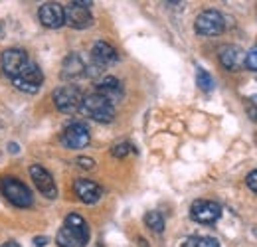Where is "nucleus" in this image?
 I'll use <instances>...</instances> for the list:
<instances>
[{
  "mask_svg": "<svg viewBox=\"0 0 257 247\" xmlns=\"http://www.w3.org/2000/svg\"><path fill=\"white\" fill-rule=\"evenodd\" d=\"M89 241V225L79 214H69L58 231V247H85Z\"/></svg>",
  "mask_w": 257,
  "mask_h": 247,
  "instance_id": "1",
  "label": "nucleus"
},
{
  "mask_svg": "<svg viewBox=\"0 0 257 247\" xmlns=\"http://www.w3.org/2000/svg\"><path fill=\"white\" fill-rule=\"evenodd\" d=\"M79 111L83 115H87L89 119L97 121V123H111L115 119V105L109 103L99 93L83 95V103H81V109Z\"/></svg>",
  "mask_w": 257,
  "mask_h": 247,
  "instance_id": "2",
  "label": "nucleus"
},
{
  "mask_svg": "<svg viewBox=\"0 0 257 247\" xmlns=\"http://www.w3.org/2000/svg\"><path fill=\"white\" fill-rule=\"evenodd\" d=\"M0 192L16 208H30L34 204V196L32 192H30V188L24 184V182H20L18 178L4 176L0 180Z\"/></svg>",
  "mask_w": 257,
  "mask_h": 247,
  "instance_id": "3",
  "label": "nucleus"
},
{
  "mask_svg": "<svg viewBox=\"0 0 257 247\" xmlns=\"http://www.w3.org/2000/svg\"><path fill=\"white\" fill-rule=\"evenodd\" d=\"M54 103L56 107L65 113V115H73L81 109V103H83V93L79 91L75 85H64V87H58L54 91Z\"/></svg>",
  "mask_w": 257,
  "mask_h": 247,
  "instance_id": "4",
  "label": "nucleus"
},
{
  "mask_svg": "<svg viewBox=\"0 0 257 247\" xmlns=\"http://www.w3.org/2000/svg\"><path fill=\"white\" fill-rule=\"evenodd\" d=\"M89 6H91V2H69L64 8L65 24L75 30L89 28L93 24V14H91Z\"/></svg>",
  "mask_w": 257,
  "mask_h": 247,
  "instance_id": "5",
  "label": "nucleus"
},
{
  "mask_svg": "<svg viewBox=\"0 0 257 247\" xmlns=\"http://www.w3.org/2000/svg\"><path fill=\"white\" fill-rule=\"evenodd\" d=\"M12 83L20 89V91L26 93H38L42 83H44V73L42 69L38 67V63H34L32 60L22 67V71L12 79Z\"/></svg>",
  "mask_w": 257,
  "mask_h": 247,
  "instance_id": "6",
  "label": "nucleus"
},
{
  "mask_svg": "<svg viewBox=\"0 0 257 247\" xmlns=\"http://www.w3.org/2000/svg\"><path fill=\"white\" fill-rule=\"evenodd\" d=\"M194 28L200 36H220L225 30V22L224 16L218 12V10H204L202 14H198L196 22H194Z\"/></svg>",
  "mask_w": 257,
  "mask_h": 247,
  "instance_id": "7",
  "label": "nucleus"
},
{
  "mask_svg": "<svg viewBox=\"0 0 257 247\" xmlns=\"http://www.w3.org/2000/svg\"><path fill=\"white\" fill-rule=\"evenodd\" d=\"M190 217L198 223L210 225L222 217V206L212 200H196L190 206Z\"/></svg>",
  "mask_w": 257,
  "mask_h": 247,
  "instance_id": "8",
  "label": "nucleus"
},
{
  "mask_svg": "<svg viewBox=\"0 0 257 247\" xmlns=\"http://www.w3.org/2000/svg\"><path fill=\"white\" fill-rule=\"evenodd\" d=\"M89 129L85 123L67 125L62 133V145L65 149H83L89 145Z\"/></svg>",
  "mask_w": 257,
  "mask_h": 247,
  "instance_id": "9",
  "label": "nucleus"
},
{
  "mask_svg": "<svg viewBox=\"0 0 257 247\" xmlns=\"http://www.w3.org/2000/svg\"><path fill=\"white\" fill-rule=\"evenodd\" d=\"M28 62H30L28 54H26L24 50H20V48H10V50H6V52L2 54V58H0L2 71H4L10 79H14Z\"/></svg>",
  "mask_w": 257,
  "mask_h": 247,
  "instance_id": "10",
  "label": "nucleus"
},
{
  "mask_svg": "<svg viewBox=\"0 0 257 247\" xmlns=\"http://www.w3.org/2000/svg\"><path fill=\"white\" fill-rule=\"evenodd\" d=\"M38 18L40 22L46 26V28H52V30H58L65 24V12L64 6L58 4V2H46L40 6L38 10Z\"/></svg>",
  "mask_w": 257,
  "mask_h": 247,
  "instance_id": "11",
  "label": "nucleus"
},
{
  "mask_svg": "<svg viewBox=\"0 0 257 247\" xmlns=\"http://www.w3.org/2000/svg\"><path fill=\"white\" fill-rule=\"evenodd\" d=\"M30 176H32L36 188H38L46 198H50V200L58 198V188H56V182H54L52 174H50L44 166H40V164H32V166H30Z\"/></svg>",
  "mask_w": 257,
  "mask_h": 247,
  "instance_id": "12",
  "label": "nucleus"
},
{
  "mask_svg": "<svg viewBox=\"0 0 257 247\" xmlns=\"http://www.w3.org/2000/svg\"><path fill=\"white\" fill-rule=\"evenodd\" d=\"M218 58H220V63L227 71H239L245 65V54H243V50L239 46H231L229 44V46L220 48Z\"/></svg>",
  "mask_w": 257,
  "mask_h": 247,
  "instance_id": "13",
  "label": "nucleus"
},
{
  "mask_svg": "<svg viewBox=\"0 0 257 247\" xmlns=\"http://www.w3.org/2000/svg\"><path fill=\"white\" fill-rule=\"evenodd\" d=\"M73 190L77 194V198L83 202V204H97L103 196V188L93 182V180H87V178H79L75 180Z\"/></svg>",
  "mask_w": 257,
  "mask_h": 247,
  "instance_id": "14",
  "label": "nucleus"
},
{
  "mask_svg": "<svg viewBox=\"0 0 257 247\" xmlns=\"http://www.w3.org/2000/svg\"><path fill=\"white\" fill-rule=\"evenodd\" d=\"M101 97H105L109 103H117V101H121L123 99V85H121V81L117 79V77H103L101 81H99V85H97V91Z\"/></svg>",
  "mask_w": 257,
  "mask_h": 247,
  "instance_id": "15",
  "label": "nucleus"
},
{
  "mask_svg": "<svg viewBox=\"0 0 257 247\" xmlns=\"http://www.w3.org/2000/svg\"><path fill=\"white\" fill-rule=\"evenodd\" d=\"M91 56H93V62H95L99 67H103V65H111V63H115L117 60H119L117 50H115L111 44L103 42V40H99V42L93 44Z\"/></svg>",
  "mask_w": 257,
  "mask_h": 247,
  "instance_id": "16",
  "label": "nucleus"
},
{
  "mask_svg": "<svg viewBox=\"0 0 257 247\" xmlns=\"http://www.w3.org/2000/svg\"><path fill=\"white\" fill-rule=\"evenodd\" d=\"M85 69H87V65H85L83 58L79 54H69L64 60V65H62V77L64 79H75L79 75H85Z\"/></svg>",
  "mask_w": 257,
  "mask_h": 247,
  "instance_id": "17",
  "label": "nucleus"
},
{
  "mask_svg": "<svg viewBox=\"0 0 257 247\" xmlns=\"http://www.w3.org/2000/svg\"><path fill=\"white\" fill-rule=\"evenodd\" d=\"M145 223H147V227H151L155 233H162V229H164V217H162V214L157 212V210H153V212H149V214L145 216Z\"/></svg>",
  "mask_w": 257,
  "mask_h": 247,
  "instance_id": "18",
  "label": "nucleus"
},
{
  "mask_svg": "<svg viewBox=\"0 0 257 247\" xmlns=\"http://www.w3.org/2000/svg\"><path fill=\"white\" fill-rule=\"evenodd\" d=\"M196 83H198V87L202 89V91H212L214 89V77L206 71V69H202V67H198V71H196Z\"/></svg>",
  "mask_w": 257,
  "mask_h": 247,
  "instance_id": "19",
  "label": "nucleus"
},
{
  "mask_svg": "<svg viewBox=\"0 0 257 247\" xmlns=\"http://www.w3.org/2000/svg\"><path fill=\"white\" fill-rule=\"evenodd\" d=\"M182 247H220V243L214 237H202V235H194L184 239Z\"/></svg>",
  "mask_w": 257,
  "mask_h": 247,
  "instance_id": "20",
  "label": "nucleus"
},
{
  "mask_svg": "<svg viewBox=\"0 0 257 247\" xmlns=\"http://www.w3.org/2000/svg\"><path fill=\"white\" fill-rule=\"evenodd\" d=\"M128 153H133V145H128V143H119L111 149V155L115 158H125Z\"/></svg>",
  "mask_w": 257,
  "mask_h": 247,
  "instance_id": "21",
  "label": "nucleus"
},
{
  "mask_svg": "<svg viewBox=\"0 0 257 247\" xmlns=\"http://www.w3.org/2000/svg\"><path fill=\"white\" fill-rule=\"evenodd\" d=\"M245 67L251 71H257V46L245 54Z\"/></svg>",
  "mask_w": 257,
  "mask_h": 247,
  "instance_id": "22",
  "label": "nucleus"
},
{
  "mask_svg": "<svg viewBox=\"0 0 257 247\" xmlns=\"http://www.w3.org/2000/svg\"><path fill=\"white\" fill-rule=\"evenodd\" d=\"M245 182H247V186H249V188H251V190L257 194V170H251V172L247 174Z\"/></svg>",
  "mask_w": 257,
  "mask_h": 247,
  "instance_id": "23",
  "label": "nucleus"
},
{
  "mask_svg": "<svg viewBox=\"0 0 257 247\" xmlns=\"http://www.w3.org/2000/svg\"><path fill=\"white\" fill-rule=\"evenodd\" d=\"M77 164H79L81 168H93V166H95V160H93V158H85V156H81V158H77Z\"/></svg>",
  "mask_w": 257,
  "mask_h": 247,
  "instance_id": "24",
  "label": "nucleus"
},
{
  "mask_svg": "<svg viewBox=\"0 0 257 247\" xmlns=\"http://www.w3.org/2000/svg\"><path fill=\"white\" fill-rule=\"evenodd\" d=\"M245 111H247L249 119H253V121H257V105H245Z\"/></svg>",
  "mask_w": 257,
  "mask_h": 247,
  "instance_id": "25",
  "label": "nucleus"
},
{
  "mask_svg": "<svg viewBox=\"0 0 257 247\" xmlns=\"http://www.w3.org/2000/svg\"><path fill=\"white\" fill-rule=\"evenodd\" d=\"M34 241H36V245L38 247H44L46 243H48V237H36Z\"/></svg>",
  "mask_w": 257,
  "mask_h": 247,
  "instance_id": "26",
  "label": "nucleus"
},
{
  "mask_svg": "<svg viewBox=\"0 0 257 247\" xmlns=\"http://www.w3.org/2000/svg\"><path fill=\"white\" fill-rule=\"evenodd\" d=\"M2 247H20V243H16V241H6V243H2Z\"/></svg>",
  "mask_w": 257,
  "mask_h": 247,
  "instance_id": "27",
  "label": "nucleus"
}]
</instances>
